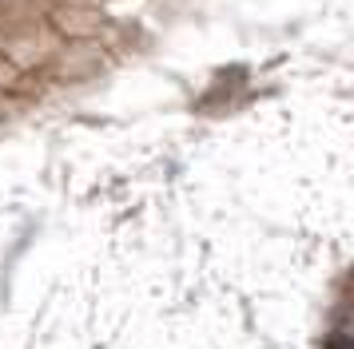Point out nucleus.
<instances>
[{
	"label": "nucleus",
	"instance_id": "f257e3e1",
	"mask_svg": "<svg viewBox=\"0 0 354 349\" xmlns=\"http://www.w3.org/2000/svg\"><path fill=\"white\" fill-rule=\"evenodd\" d=\"M326 349H351V341L342 333H335V337H326Z\"/></svg>",
	"mask_w": 354,
	"mask_h": 349
}]
</instances>
